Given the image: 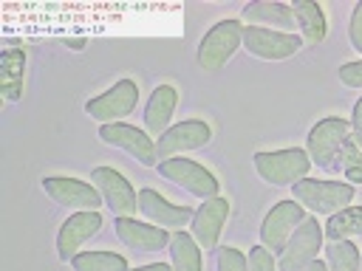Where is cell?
Here are the masks:
<instances>
[{
    "mask_svg": "<svg viewBox=\"0 0 362 271\" xmlns=\"http://www.w3.org/2000/svg\"><path fill=\"white\" fill-rule=\"evenodd\" d=\"M240 45H243V25L238 20H221L204 34L198 45V65L204 71H218L232 59V54Z\"/></svg>",
    "mask_w": 362,
    "mask_h": 271,
    "instance_id": "cell-3",
    "label": "cell"
},
{
    "mask_svg": "<svg viewBox=\"0 0 362 271\" xmlns=\"http://www.w3.org/2000/svg\"><path fill=\"white\" fill-rule=\"evenodd\" d=\"M74 271H130L127 260L113 251H85L71 260Z\"/></svg>",
    "mask_w": 362,
    "mask_h": 271,
    "instance_id": "cell-24",
    "label": "cell"
},
{
    "mask_svg": "<svg viewBox=\"0 0 362 271\" xmlns=\"http://www.w3.org/2000/svg\"><path fill=\"white\" fill-rule=\"evenodd\" d=\"M175 102H178V90L173 85H158L153 90V96L147 102V110H144V127H147L150 136H164L167 133Z\"/></svg>",
    "mask_w": 362,
    "mask_h": 271,
    "instance_id": "cell-19",
    "label": "cell"
},
{
    "mask_svg": "<svg viewBox=\"0 0 362 271\" xmlns=\"http://www.w3.org/2000/svg\"><path fill=\"white\" fill-rule=\"evenodd\" d=\"M348 34H351V45H354V51L362 54V3H359V6L354 8V14H351Z\"/></svg>",
    "mask_w": 362,
    "mask_h": 271,
    "instance_id": "cell-30",
    "label": "cell"
},
{
    "mask_svg": "<svg viewBox=\"0 0 362 271\" xmlns=\"http://www.w3.org/2000/svg\"><path fill=\"white\" fill-rule=\"evenodd\" d=\"M249 271H277V263L272 260V251L263 246H255L249 251Z\"/></svg>",
    "mask_w": 362,
    "mask_h": 271,
    "instance_id": "cell-28",
    "label": "cell"
},
{
    "mask_svg": "<svg viewBox=\"0 0 362 271\" xmlns=\"http://www.w3.org/2000/svg\"><path fill=\"white\" fill-rule=\"evenodd\" d=\"M331 169L342 172L345 181H351V186H354V183H362V150L354 144V138L339 150V155L334 158Z\"/></svg>",
    "mask_w": 362,
    "mask_h": 271,
    "instance_id": "cell-26",
    "label": "cell"
},
{
    "mask_svg": "<svg viewBox=\"0 0 362 271\" xmlns=\"http://www.w3.org/2000/svg\"><path fill=\"white\" fill-rule=\"evenodd\" d=\"M291 11L297 17V28L303 31V42L305 45H320L325 40V14H322V8L311 0H297V3H291Z\"/></svg>",
    "mask_w": 362,
    "mask_h": 271,
    "instance_id": "cell-21",
    "label": "cell"
},
{
    "mask_svg": "<svg viewBox=\"0 0 362 271\" xmlns=\"http://www.w3.org/2000/svg\"><path fill=\"white\" fill-rule=\"evenodd\" d=\"M136 102H139V88H136V82L122 79V82H116L110 90H105V93L88 99V102H85V113H88L90 119L102 121V124H116L119 119H124L127 113H133Z\"/></svg>",
    "mask_w": 362,
    "mask_h": 271,
    "instance_id": "cell-6",
    "label": "cell"
},
{
    "mask_svg": "<svg viewBox=\"0 0 362 271\" xmlns=\"http://www.w3.org/2000/svg\"><path fill=\"white\" fill-rule=\"evenodd\" d=\"M243 20L255 28H269L280 34H294L297 28V17L291 6H283V3H252L243 8Z\"/></svg>",
    "mask_w": 362,
    "mask_h": 271,
    "instance_id": "cell-18",
    "label": "cell"
},
{
    "mask_svg": "<svg viewBox=\"0 0 362 271\" xmlns=\"http://www.w3.org/2000/svg\"><path fill=\"white\" fill-rule=\"evenodd\" d=\"M42 189L45 195L65 206V209H79V212H96V206L102 203V195L96 186L85 183V181H76V178H62V175H51V178H42Z\"/></svg>",
    "mask_w": 362,
    "mask_h": 271,
    "instance_id": "cell-10",
    "label": "cell"
},
{
    "mask_svg": "<svg viewBox=\"0 0 362 271\" xmlns=\"http://www.w3.org/2000/svg\"><path fill=\"white\" fill-rule=\"evenodd\" d=\"M209 138H212L209 124L201 121V119H189V121H181V124H175V127H167V133L158 136L156 155L167 161V158H173V155H178V152L204 147Z\"/></svg>",
    "mask_w": 362,
    "mask_h": 271,
    "instance_id": "cell-12",
    "label": "cell"
},
{
    "mask_svg": "<svg viewBox=\"0 0 362 271\" xmlns=\"http://www.w3.org/2000/svg\"><path fill=\"white\" fill-rule=\"evenodd\" d=\"M218 271H249V260L238 248L223 246L218 251Z\"/></svg>",
    "mask_w": 362,
    "mask_h": 271,
    "instance_id": "cell-27",
    "label": "cell"
},
{
    "mask_svg": "<svg viewBox=\"0 0 362 271\" xmlns=\"http://www.w3.org/2000/svg\"><path fill=\"white\" fill-rule=\"evenodd\" d=\"M303 40L294 34H280V31H269V28H255L246 25L243 28V48L260 59H288L300 51Z\"/></svg>",
    "mask_w": 362,
    "mask_h": 271,
    "instance_id": "cell-11",
    "label": "cell"
},
{
    "mask_svg": "<svg viewBox=\"0 0 362 271\" xmlns=\"http://www.w3.org/2000/svg\"><path fill=\"white\" fill-rule=\"evenodd\" d=\"M255 169L257 175L272 183V186H288V183H300L308 169H311V158L305 150H274V152H257L255 155Z\"/></svg>",
    "mask_w": 362,
    "mask_h": 271,
    "instance_id": "cell-1",
    "label": "cell"
},
{
    "mask_svg": "<svg viewBox=\"0 0 362 271\" xmlns=\"http://www.w3.org/2000/svg\"><path fill=\"white\" fill-rule=\"evenodd\" d=\"M339 82L348 88H359L362 90V59L359 62H345L339 68Z\"/></svg>",
    "mask_w": 362,
    "mask_h": 271,
    "instance_id": "cell-29",
    "label": "cell"
},
{
    "mask_svg": "<svg viewBox=\"0 0 362 271\" xmlns=\"http://www.w3.org/2000/svg\"><path fill=\"white\" fill-rule=\"evenodd\" d=\"M322 234L334 243V240H351L356 234H362V206H345L342 212L331 215Z\"/></svg>",
    "mask_w": 362,
    "mask_h": 271,
    "instance_id": "cell-23",
    "label": "cell"
},
{
    "mask_svg": "<svg viewBox=\"0 0 362 271\" xmlns=\"http://www.w3.org/2000/svg\"><path fill=\"white\" fill-rule=\"evenodd\" d=\"M348 141H351V124H348L345 119H339V116H331V119L317 121V124L308 130L305 152H308L311 164L331 169L334 158L339 155V150H342Z\"/></svg>",
    "mask_w": 362,
    "mask_h": 271,
    "instance_id": "cell-4",
    "label": "cell"
},
{
    "mask_svg": "<svg viewBox=\"0 0 362 271\" xmlns=\"http://www.w3.org/2000/svg\"><path fill=\"white\" fill-rule=\"evenodd\" d=\"M305 271H328V265H325V263H320V260H314V263H311Z\"/></svg>",
    "mask_w": 362,
    "mask_h": 271,
    "instance_id": "cell-33",
    "label": "cell"
},
{
    "mask_svg": "<svg viewBox=\"0 0 362 271\" xmlns=\"http://www.w3.org/2000/svg\"><path fill=\"white\" fill-rule=\"evenodd\" d=\"M116 234L127 248H139V251H158L170 246V234L164 229L139 223L133 217H116Z\"/></svg>",
    "mask_w": 362,
    "mask_h": 271,
    "instance_id": "cell-17",
    "label": "cell"
},
{
    "mask_svg": "<svg viewBox=\"0 0 362 271\" xmlns=\"http://www.w3.org/2000/svg\"><path fill=\"white\" fill-rule=\"evenodd\" d=\"M158 172H161V178L178 183L181 189H187L195 198H204V200L218 198V181H215V175L209 169H204L201 164L189 161V158H167V161L158 164Z\"/></svg>",
    "mask_w": 362,
    "mask_h": 271,
    "instance_id": "cell-7",
    "label": "cell"
},
{
    "mask_svg": "<svg viewBox=\"0 0 362 271\" xmlns=\"http://www.w3.org/2000/svg\"><path fill=\"white\" fill-rule=\"evenodd\" d=\"M226 217H229V200H226V198H221V195H218V198L204 200V203H201V209L192 215L189 229H192L195 243H198L204 251L218 248V237H221V229H223Z\"/></svg>",
    "mask_w": 362,
    "mask_h": 271,
    "instance_id": "cell-14",
    "label": "cell"
},
{
    "mask_svg": "<svg viewBox=\"0 0 362 271\" xmlns=\"http://www.w3.org/2000/svg\"><path fill=\"white\" fill-rule=\"evenodd\" d=\"M139 212L158 229H175L181 231V226H187L192 220V212L187 206L170 203L167 198H161L153 189H141L139 192Z\"/></svg>",
    "mask_w": 362,
    "mask_h": 271,
    "instance_id": "cell-16",
    "label": "cell"
},
{
    "mask_svg": "<svg viewBox=\"0 0 362 271\" xmlns=\"http://www.w3.org/2000/svg\"><path fill=\"white\" fill-rule=\"evenodd\" d=\"M170 263L173 271H201V246L192 234L175 231L170 237Z\"/></svg>",
    "mask_w": 362,
    "mask_h": 271,
    "instance_id": "cell-22",
    "label": "cell"
},
{
    "mask_svg": "<svg viewBox=\"0 0 362 271\" xmlns=\"http://www.w3.org/2000/svg\"><path fill=\"white\" fill-rule=\"evenodd\" d=\"M351 138H354V144L362 150V99L354 104V116H351Z\"/></svg>",
    "mask_w": 362,
    "mask_h": 271,
    "instance_id": "cell-31",
    "label": "cell"
},
{
    "mask_svg": "<svg viewBox=\"0 0 362 271\" xmlns=\"http://www.w3.org/2000/svg\"><path fill=\"white\" fill-rule=\"evenodd\" d=\"M320 243H322L320 223L314 217H305L286 243V248L277 254V271H305L317 260Z\"/></svg>",
    "mask_w": 362,
    "mask_h": 271,
    "instance_id": "cell-5",
    "label": "cell"
},
{
    "mask_svg": "<svg viewBox=\"0 0 362 271\" xmlns=\"http://www.w3.org/2000/svg\"><path fill=\"white\" fill-rule=\"evenodd\" d=\"M23 68L25 54L20 48H6L0 56V93L6 102H17L23 96Z\"/></svg>",
    "mask_w": 362,
    "mask_h": 271,
    "instance_id": "cell-20",
    "label": "cell"
},
{
    "mask_svg": "<svg viewBox=\"0 0 362 271\" xmlns=\"http://www.w3.org/2000/svg\"><path fill=\"white\" fill-rule=\"evenodd\" d=\"M136 271H173V268L164 265V263H150V265H141V268H136Z\"/></svg>",
    "mask_w": 362,
    "mask_h": 271,
    "instance_id": "cell-32",
    "label": "cell"
},
{
    "mask_svg": "<svg viewBox=\"0 0 362 271\" xmlns=\"http://www.w3.org/2000/svg\"><path fill=\"white\" fill-rule=\"evenodd\" d=\"M294 200L314 215H337L354 200V186L345 181H308L294 183Z\"/></svg>",
    "mask_w": 362,
    "mask_h": 271,
    "instance_id": "cell-2",
    "label": "cell"
},
{
    "mask_svg": "<svg viewBox=\"0 0 362 271\" xmlns=\"http://www.w3.org/2000/svg\"><path fill=\"white\" fill-rule=\"evenodd\" d=\"M359 271H362V265H359Z\"/></svg>",
    "mask_w": 362,
    "mask_h": 271,
    "instance_id": "cell-34",
    "label": "cell"
},
{
    "mask_svg": "<svg viewBox=\"0 0 362 271\" xmlns=\"http://www.w3.org/2000/svg\"><path fill=\"white\" fill-rule=\"evenodd\" d=\"M303 220H305V215H303V206L297 200H280L263 217V226H260V243H263V248L280 254Z\"/></svg>",
    "mask_w": 362,
    "mask_h": 271,
    "instance_id": "cell-8",
    "label": "cell"
},
{
    "mask_svg": "<svg viewBox=\"0 0 362 271\" xmlns=\"http://www.w3.org/2000/svg\"><path fill=\"white\" fill-rule=\"evenodd\" d=\"M99 138H102L105 144H110V147L124 150L127 155H133V158H136L139 164H144V167H153V164H156V144H153L150 136L141 133L139 127H130V124H122V121H116V124H102V127H99Z\"/></svg>",
    "mask_w": 362,
    "mask_h": 271,
    "instance_id": "cell-13",
    "label": "cell"
},
{
    "mask_svg": "<svg viewBox=\"0 0 362 271\" xmlns=\"http://www.w3.org/2000/svg\"><path fill=\"white\" fill-rule=\"evenodd\" d=\"M90 181H93V186L99 189L102 200L110 206V212L116 217H130L139 209V195L133 192L130 181L122 172H116L110 167H96L90 172Z\"/></svg>",
    "mask_w": 362,
    "mask_h": 271,
    "instance_id": "cell-9",
    "label": "cell"
},
{
    "mask_svg": "<svg viewBox=\"0 0 362 271\" xmlns=\"http://www.w3.org/2000/svg\"><path fill=\"white\" fill-rule=\"evenodd\" d=\"M328 271H359V248L348 240H334L325 248Z\"/></svg>",
    "mask_w": 362,
    "mask_h": 271,
    "instance_id": "cell-25",
    "label": "cell"
},
{
    "mask_svg": "<svg viewBox=\"0 0 362 271\" xmlns=\"http://www.w3.org/2000/svg\"><path fill=\"white\" fill-rule=\"evenodd\" d=\"M99 229H102V215L99 212H76V215H71L62 223L59 234H57V254H59V260H65V263L74 260L76 251L82 248V243L90 240Z\"/></svg>",
    "mask_w": 362,
    "mask_h": 271,
    "instance_id": "cell-15",
    "label": "cell"
}]
</instances>
